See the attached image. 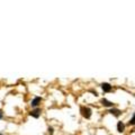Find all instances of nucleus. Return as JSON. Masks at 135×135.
Returning <instances> with one entry per match:
<instances>
[{"label": "nucleus", "instance_id": "obj_1", "mask_svg": "<svg viewBox=\"0 0 135 135\" xmlns=\"http://www.w3.org/2000/svg\"><path fill=\"white\" fill-rule=\"evenodd\" d=\"M80 111H81V115L85 118H90L91 117V109L88 108V107H81Z\"/></svg>", "mask_w": 135, "mask_h": 135}, {"label": "nucleus", "instance_id": "obj_2", "mask_svg": "<svg viewBox=\"0 0 135 135\" xmlns=\"http://www.w3.org/2000/svg\"><path fill=\"white\" fill-rule=\"evenodd\" d=\"M41 101H42L41 97H35V98L30 101V105H32V107H34V108H37V106L41 104Z\"/></svg>", "mask_w": 135, "mask_h": 135}, {"label": "nucleus", "instance_id": "obj_3", "mask_svg": "<svg viewBox=\"0 0 135 135\" xmlns=\"http://www.w3.org/2000/svg\"><path fill=\"white\" fill-rule=\"evenodd\" d=\"M29 115L32 117H34V118H38V117L41 116V109L40 108H35L34 110H32L30 113H29Z\"/></svg>", "mask_w": 135, "mask_h": 135}, {"label": "nucleus", "instance_id": "obj_4", "mask_svg": "<svg viewBox=\"0 0 135 135\" xmlns=\"http://www.w3.org/2000/svg\"><path fill=\"white\" fill-rule=\"evenodd\" d=\"M101 88H103L104 92H109V91H111V89H113V87H111L109 83H107V82L101 83Z\"/></svg>", "mask_w": 135, "mask_h": 135}, {"label": "nucleus", "instance_id": "obj_5", "mask_svg": "<svg viewBox=\"0 0 135 135\" xmlns=\"http://www.w3.org/2000/svg\"><path fill=\"white\" fill-rule=\"evenodd\" d=\"M108 113H110V114H111V115H114V116H115V117H118V116H119V115L122 114V111L119 110V109H116V108H111V109H110V110H109V111H108Z\"/></svg>", "mask_w": 135, "mask_h": 135}, {"label": "nucleus", "instance_id": "obj_6", "mask_svg": "<svg viewBox=\"0 0 135 135\" xmlns=\"http://www.w3.org/2000/svg\"><path fill=\"white\" fill-rule=\"evenodd\" d=\"M101 104H103L105 107H114V104L111 103V101H109V100H107V99H101Z\"/></svg>", "mask_w": 135, "mask_h": 135}, {"label": "nucleus", "instance_id": "obj_7", "mask_svg": "<svg viewBox=\"0 0 135 135\" xmlns=\"http://www.w3.org/2000/svg\"><path fill=\"white\" fill-rule=\"evenodd\" d=\"M117 131L119 133H123L125 131V125L123 122H118V124H117Z\"/></svg>", "mask_w": 135, "mask_h": 135}, {"label": "nucleus", "instance_id": "obj_8", "mask_svg": "<svg viewBox=\"0 0 135 135\" xmlns=\"http://www.w3.org/2000/svg\"><path fill=\"white\" fill-rule=\"evenodd\" d=\"M130 125H135V113H134L133 117L131 118V120H130Z\"/></svg>", "mask_w": 135, "mask_h": 135}, {"label": "nucleus", "instance_id": "obj_9", "mask_svg": "<svg viewBox=\"0 0 135 135\" xmlns=\"http://www.w3.org/2000/svg\"><path fill=\"white\" fill-rule=\"evenodd\" d=\"M48 133H50V135L53 134V127H48Z\"/></svg>", "mask_w": 135, "mask_h": 135}, {"label": "nucleus", "instance_id": "obj_10", "mask_svg": "<svg viewBox=\"0 0 135 135\" xmlns=\"http://www.w3.org/2000/svg\"><path fill=\"white\" fill-rule=\"evenodd\" d=\"M2 118V110H0V119Z\"/></svg>", "mask_w": 135, "mask_h": 135}, {"label": "nucleus", "instance_id": "obj_11", "mask_svg": "<svg viewBox=\"0 0 135 135\" xmlns=\"http://www.w3.org/2000/svg\"><path fill=\"white\" fill-rule=\"evenodd\" d=\"M0 135H2V134H0Z\"/></svg>", "mask_w": 135, "mask_h": 135}]
</instances>
